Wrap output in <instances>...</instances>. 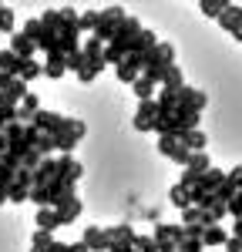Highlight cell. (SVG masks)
I'll use <instances>...</instances> for the list:
<instances>
[{
  "mask_svg": "<svg viewBox=\"0 0 242 252\" xmlns=\"http://www.w3.org/2000/svg\"><path fill=\"white\" fill-rule=\"evenodd\" d=\"M51 252H88V246H84V242H71V246L54 242V246H51Z\"/></svg>",
  "mask_w": 242,
  "mask_h": 252,
  "instance_id": "obj_38",
  "label": "cell"
},
{
  "mask_svg": "<svg viewBox=\"0 0 242 252\" xmlns=\"http://www.w3.org/2000/svg\"><path fill=\"white\" fill-rule=\"evenodd\" d=\"M81 242L88 246V252H108V232H104V229H98V225H88Z\"/></svg>",
  "mask_w": 242,
  "mask_h": 252,
  "instance_id": "obj_10",
  "label": "cell"
},
{
  "mask_svg": "<svg viewBox=\"0 0 242 252\" xmlns=\"http://www.w3.org/2000/svg\"><path fill=\"white\" fill-rule=\"evenodd\" d=\"M141 71H145V58H141V54H128V58L115 67V74H118L121 84H135V81L141 78Z\"/></svg>",
  "mask_w": 242,
  "mask_h": 252,
  "instance_id": "obj_5",
  "label": "cell"
},
{
  "mask_svg": "<svg viewBox=\"0 0 242 252\" xmlns=\"http://www.w3.org/2000/svg\"><path fill=\"white\" fill-rule=\"evenodd\" d=\"M84 51H74V54H67V71H74V74H81L84 71Z\"/></svg>",
  "mask_w": 242,
  "mask_h": 252,
  "instance_id": "obj_36",
  "label": "cell"
},
{
  "mask_svg": "<svg viewBox=\"0 0 242 252\" xmlns=\"http://www.w3.org/2000/svg\"><path fill=\"white\" fill-rule=\"evenodd\" d=\"M239 17H242V7H239Z\"/></svg>",
  "mask_w": 242,
  "mask_h": 252,
  "instance_id": "obj_44",
  "label": "cell"
},
{
  "mask_svg": "<svg viewBox=\"0 0 242 252\" xmlns=\"http://www.w3.org/2000/svg\"><path fill=\"white\" fill-rule=\"evenodd\" d=\"M81 161L74 155H60L58 158V178L60 182H71V185H78V178H81Z\"/></svg>",
  "mask_w": 242,
  "mask_h": 252,
  "instance_id": "obj_8",
  "label": "cell"
},
{
  "mask_svg": "<svg viewBox=\"0 0 242 252\" xmlns=\"http://www.w3.org/2000/svg\"><path fill=\"white\" fill-rule=\"evenodd\" d=\"M188 172H195V175H205L209 168H212V161H209V155L205 152H192V158H188V165H185Z\"/></svg>",
  "mask_w": 242,
  "mask_h": 252,
  "instance_id": "obj_29",
  "label": "cell"
},
{
  "mask_svg": "<svg viewBox=\"0 0 242 252\" xmlns=\"http://www.w3.org/2000/svg\"><path fill=\"white\" fill-rule=\"evenodd\" d=\"M182 145H185L188 152H205L209 138H205V131H202V128H195V131H185V135H182Z\"/></svg>",
  "mask_w": 242,
  "mask_h": 252,
  "instance_id": "obj_23",
  "label": "cell"
},
{
  "mask_svg": "<svg viewBox=\"0 0 242 252\" xmlns=\"http://www.w3.org/2000/svg\"><path fill=\"white\" fill-rule=\"evenodd\" d=\"M229 7H232L229 0H199V10L205 14V17H212V20H219Z\"/></svg>",
  "mask_w": 242,
  "mask_h": 252,
  "instance_id": "obj_21",
  "label": "cell"
},
{
  "mask_svg": "<svg viewBox=\"0 0 242 252\" xmlns=\"http://www.w3.org/2000/svg\"><path fill=\"white\" fill-rule=\"evenodd\" d=\"M225 252H242V239L229 235V239H225Z\"/></svg>",
  "mask_w": 242,
  "mask_h": 252,
  "instance_id": "obj_39",
  "label": "cell"
},
{
  "mask_svg": "<svg viewBox=\"0 0 242 252\" xmlns=\"http://www.w3.org/2000/svg\"><path fill=\"white\" fill-rule=\"evenodd\" d=\"M172 64H175V47L158 40V47L145 54V71H141V74H145V78H151L155 84H161V74H165Z\"/></svg>",
  "mask_w": 242,
  "mask_h": 252,
  "instance_id": "obj_1",
  "label": "cell"
},
{
  "mask_svg": "<svg viewBox=\"0 0 242 252\" xmlns=\"http://www.w3.org/2000/svg\"><path fill=\"white\" fill-rule=\"evenodd\" d=\"M239 195V182L232 178V175H225V182H222L219 189H215V202H222V205H229L232 198Z\"/></svg>",
  "mask_w": 242,
  "mask_h": 252,
  "instance_id": "obj_19",
  "label": "cell"
},
{
  "mask_svg": "<svg viewBox=\"0 0 242 252\" xmlns=\"http://www.w3.org/2000/svg\"><path fill=\"white\" fill-rule=\"evenodd\" d=\"M225 239H229V232H225L222 225H209V229L202 232V246H205V249H215V246H225Z\"/></svg>",
  "mask_w": 242,
  "mask_h": 252,
  "instance_id": "obj_20",
  "label": "cell"
},
{
  "mask_svg": "<svg viewBox=\"0 0 242 252\" xmlns=\"http://www.w3.org/2000/svg\"><path fill=\"white\" fill-rule=\"evenodd\" d=\"M51 246H54V235L51 232H34V239H30V252H51Z\"/></svg>",
  "mask_w": 242,
  "mask_h": 252,
  "instance_id": "obj_31",
  "label": "cell"
},
{
  "mask_svg": "<svg viewBox=\"0 0 242 252\" xmlns=\"http://www.w3.org/2000/svg\"><path fill=\"white\" fill-rule=\"evenodd\" d=\"M40 27H44V31H51V34H60V27H64L60 7H54V10H44V14H40Z\"/></svg>",
  "mask_w": 242,
  "mask_h": 252,
  "instance_id": "obj_24",
  "label": "cell"
},
{
  "mask_svg": "<svg viewBox=\"0 0 242 252\" xmlns=\"http://www.w3.org/2000/svg\"><path fill=\"white\" fill-rule=\"evenodd\" d=\"M64 71H67V54H60L58 47H54V51L47 54V61H44V74L58 81V78H64Z\"/></svg>",
  "mask_w": 242,
  "mask_h": 252,
  "instance_id": "obj_12",
  "label": "cell"
},
{
  "mask_svg": "<svg viewBox=\"0 0 242 252\" xmlns=\"http://www.w3.org/2000/svg\"><path fill=\"white\" fill-rule=\"evenodd\" d=\"M101 24V10H88V14H81L78 17V31L84 34V31H94Z\"/></svg>",
  "mask_w": 242,
  "mask_h": 252,
  "instance_id": "obj_32",
  "label": "cell"
},
{
  "mask_svg": "<svg viewBox=\"0 0 242 252\" xmlns=\"http://www.w3.org/2000/svg\"><path fill=\"white\" fill-rule=\"evenodd\" d=\"M81 51H84V61H101L104 58V44H101L98 37H88L81 44Z\"/></svg>",
  "mask_w": 242,
  "mask_h": 252,
  "instance_id": "obj_28",
  "label": "cell"
},
{
  "mask_svg": "<svg viewBox=\"0 0 242 252\" xmlns=\"http://www.w3.org/2000/svg\"><path fill=\"white\" fill-rule=\"evenodd\" d=\"M20 64H24V61H20L10 47H7V51H0V71H3V74L17 78V74H20Z\"/></svg>",
  "mask_w": 242,
  "mask_h": 252,
  "instance_id": "obj_22",
  "label": "cell"
},
{
  "mask_svg": "<svg viewBox=\"0 0 242 252\" xmlns=\"http://www.w3.org/2000/svg\"><path fill=\"white\" fill-rule=\"evenodd\" d=\"M3 128H7V121H3V118H0V135H3Z\"/></svg>",
  "mask_w": 242,
  "mask_h": 252,
  "instance_id": "obj_43",
  "label": "cell"
},
{
  "mask_svg": "<svg viewBox=\"0 0 242 252\" xmlns=\"http://www.w3.org/2000/svg\"><path fill=\"white\" fill-rule=\"evenodd\" d=\"M0 34H14V10L0 3Z\"/></svg>",
  "mask_w": 242,
  "mask_h": 252,
  "instance_id": "obj_33",
  "label": "cell"
},
{
  "mask_svg": "<svg viewBox=\"0 0 242 252\" xmlns=\"http://www.w3.org/2000/svg\"><path fill=\"white\" fill-rule=\"evenodd\" d=\"M135 249L138 252H158V242H155V235H135Z\"/></svg>",
  "mask_w": 242,
  "mask_h": 252,
  "instance_id": "obj_34",
  "label": "cell"
},
{
  "mask_svg": "<svg viewBox=\"0 0 242 252\" xmlns=\"http://www.w3.org/2000/svg\"><path fill=\"white\" fill-rule=\"evenodd\" d=\"M40 74H44V64H37V58H34V61H24V64H20V74H17V78L27 84V81L40 78Z\"/></svg>",
  "mask_w": 242,
  "mask_h": 252,
  "instance_id": "obj_30",
  "label": "cell"
},
{
  "mask_svg": "<svg viewBox=\"0 0 242 252\" xmlns=\"http://www.w3.org/2000/svg\"><path fill=\"white\" fill-rule=\"evenodd\" d=\"M84 131H88V128H84V121H78V118H64V121H60V128L51 135V138H54V152L71 155V152H74V145L84 138Z\"/></svg>",
  "mask_w": 242,
  "mask_h": 252,
  "instance_id": "obj_2",
  "label": "cell"
},
{
  "mask_svg": "<svg viewBox=\"0 0 242 252\" xmlns=\"http://www.w3.org/2000/svg\"><path fill=\"white\" fill-rule=\"evenodd\" d=\"M229 175H232V178L239 182V189H242V165H239V168H232V172H229Z\"/></svg>",
  "mask_w": 242,
  "mask_h": 252,
  "instance_id": "obj_42",
  "label": "cell"
},
{
  "mask_svg": "<svg viewBox=\"0 0 242 252\" xmlns=\"http://www.w3.org/2000/svg\"><path fill=\"white\" fill-rule=\"evenodd\" d=\"M81 209H84V205H81V198H78V195H71V198H64V202L58 205V219H60V225H67V222H74V219L81 215Z\"/></svg>",
  "mask_w": 242,
  "mask_h": 252,
  "instance_id": "obj_14",
  "label": "cell"
},
{
  "mask_svg": "<svg viewBox=\"0 0 242 252\" xmlns=\"http://www.w3.org/2000/svg\"><path fill=\"white\" fill-rule=\"evenodd\" d=\"M161 84H165L168 91H182V88H185V81H182V67H179V64H172V67H168V71L161 74Z\"/></svg>",
  "mask_w": 242,
  "mask_h": 252,
  "instance_id": "obj_27",
  "label": "cell"
},
{
  "mask_svg": "<svg viewBox=\"0 0 242 252\" xmlns=\"http://www.w3.org/2000/svg\"><path fill=\"white\" fill-rule=\"evenodd\" d=\"M7 148H10V145H7V138L0 135V161H3V155H7Z\"/></svg>",
  "mask_w": 242,
  "mask_h": 252,
  "instance_id": "obj_41",
  "label": "cell"
},
{
  "mask_svg": "<svg viewBox=\"0 0 242 252\" xmlns=\"http://www.w3.org/2000/svg\"><path fill=\"white\" fill-rule=\"evenodd\" d=\"M60 121H64V115H58V111H44V108H40L37 115H34V121H30V125L37 128L40 135H54V131L60 128Z\"/></svg>",
  "mask_w": 242,
  "mask_h": 252,
  "instance_id": "obj_9",
  "label": "cell"
},
{
  "mask_svg": "<svg viewBox=\"0 0 242 252\" xmlns=\"http://www.w3.org/2000/svg\"><path fill=\"white\" fill-rule=\"evenodd\" d=\"M182 225H202V229H209V225H215V219L205 212V209L192 205V209H185V212H182Z\"/></svg>",
  "mask_w": 242,
  "mask_h": 252,
  "instance_id": "obj_13",
  "label": "cell"
},
{
  "mask_svg": "<svg viewBox=\"0 0 242 252\" xmlns=\"http://www.w3.org/2000/svg\"><path fill=\"white\" fill-rule=\"evenodd\" d=\"M158 152L165 158H172V161H179V165H188V158H192V152L182 145V138H175V135H165V138H158Z\"/></svg>",
  "mask_w": 242,
  "mask_h": 252,
  "instance_id": "obj_4",
  "label": "cell"
},
{
  "mask_svg": "<svg viewBox=\"0 0 242 252\" xmlns=\"http://www.w3.org/2000/svg\"><path fill=\"white\" fill-rule=\"evenodd\" d=\"M175 252H205V246H202V239H182Z\"/></svg>",
  "mask_w": 242,
  "mask_h": 252,
  "instance_id": "obj_37",
  "label": "cell"
},
{
  "mask_svg": "<svg viewBox=\"0 0 242 252\" xmlns=\"http://www.w3.org/2000/svg\"><path fill=\"white\" fill-rule=\"evenodd\" d=\"M104 232H108V249H111V246H118V249H131V246H135V229H131V225H124V222H121V225H111V229H104Z\"/></svg>",
  "mask_w": 242,
  "mask_h": 252,
  "instance_id": "obj_7",
  "label": "cell"
},
{
  "mask_svg": "<svg viewBox=\"0 0 242 252\" xmlns=\"http://www.w3.org/2000/svg\"><path fill=\"white\" fill-rule=\"evenodd\" d=\"M168 198H172V205H175L179 212H185V209H192V192H188L185 185H172V192H168Z\"/></svg>",
  "mask_w": 242,
  "mask_h": 252,
  "instance_id": "obj_25",
  "label": "cell"
},
{
  "mask_svg": "<svg viewBox=\"0 0 242 252\" xmlns=\"http://www.w3.org/2000/svg\"><path fill=\"white\" fill-rule=\"evenodd\" d=\"M30 198V189L27 185H10L7 189V202H27Z\"/></svg>",
  "mask_w": 242,
  "mask_h": 252,
  "instance_id": "obj_35",
  "label": "cell"
},
{
  "mask_svg": "<svg viewBox=\"0 0 242 252\" xmlns=\"http://www.w3.org/2000/svg\"><path fill=\"white\" fill-rule=\"evenodd\" d=\"M131 88H135V94H138V101H155V88H158V84H155L151 78H145V74H141V78L135 81Z\"/></svg>",
  "mask_w": 242,
  "mask_h": 252,
  "instance_id": "obj_26",
  "label": "cell"
},
{
  "mask_svg": "<svg viewBox=\"0 0 242 252\" xmlns=\"http://www.w3.org/2000/svg\"><path fill=\"white\" fill-rule=\"evenodd\" d=\"M158 125V104L155 101H141L138 111H135V128L138 131H155Z\"/></svg>",
  "mask_w": 242,
  "mask_h": 252,
  "instance_id": "obj_6",
  "label": "cell"
},
{
  "mask_svg": "<svg viewBox=\"0 0 242 252\" xmlns=\"http://www.w3.org/2000/svg\"><path fill=\"white\" fill-rule=\"evenodd\" d=\"M54 175H58V161H54V158H44L40 168L30 175V185H34V189H44V185L54 182Z\"/></svg>",
  "mask_w": 242,
  "mask_h": 252,
  "instance_id": "obj_11",
  "label": "cell"
},
{
  "mask_svg": "<svg viewBox=\"0 0 242 252\" xmlns=\"http://www.w3.org/2000/svg\"><path fill=\"white\" fill-rule=\"evenodd\" d=\"M37 111H40V101H37V94H34V91H27V97H24V101L17 104V121H24V125H30Z\"/></svg>",
  "mask_w": 242,
  "mask_h": 252,
  "instance_id": "obj_15",
  "label": "cell"
},
{
  "mask_svg": "<svg viewBox=\"0 0 242 252\" xmlns=\"http://www.w3.org/2000/svg\"><path fill=\"white\" fill-rule=\"evenodd\" d=\"M124 17H128V14L121 10L118 3H115V7H104V10H101V24L94 27V37H98L101 44H111V40H115V31H118V24Z\"/></svg>",
  "mask_w": 242,
  "mask_h": 252,
  "instance_id": "obj_3",
  "label": "cell"
},
{
  "mask_svg": "<svg viewBox=\"0 0 242 252\" xmlns=\"http://www.w3.org/2000/svg\"><path fill=\"white\" fill-rule=\"evenodd\" d=\"M10 51H14L20 61H34V51H37V47L30 44V37H24V34H14V37H10Z\"/></svg>",
  "mask_w": 242,
  "mask_h": 252,
  "instance_id": "obj_17",
  "label": "cell"
},
{
  "mask_svg": "<svg viewBox=\"0 0 242 252\" xmlns=\"http://www.w3.org/2000/svg\"><path fill=\"white\" fill-rule=\"evenodd\" d=\"M155 47H158V37H155L151 31H145V27H141L138 37H135V44H131V54H141V58H145V54H148V51H155Z\"/></svg>",
  "mask_w": 242,
  "mask_h": 252,
  "instance_id": "obj_16",
  "label": "cell"
},
{
  "mask_svg": "<svg viewBox=\"0 0 242 252\" xmlns=\"http://www.w3.org/2000/svg\"><path fill=\"white\" fill-rule=\"evenodd\" d=\"M14 81H17V78H10V74H3V71H0V94H3V91H10V88H14Z\"/></svg>",
  "mask_w": 242,
  "mask_h": 252,
  "instance_id": "obj_40",
  "label": "cell"
},
{
  "mask_svg": "<svg viewBox=\"0 0 242 252\" xmlns=\"http://www.w3.org/2000/svg\"><path fill=\"white\" fill-rule=\"evenodd\" d=\"M60 229V219H58V209H37V232H51Z\"/></svg>",
  "mask_w": 242,
  "mask_h": 252,
  "instance_id": "obj_18",
  "label": "cell"
}]
</instances>
